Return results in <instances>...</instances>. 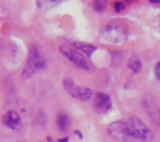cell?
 Segmentation results:
<instances>
[{"mask_svg":"<svg viewBox=\"0 0 160 142\" xmlns=\"http://www.w3.org/2000/svg\"><path fill=\"white\" fill-rule=\"evenodd\" d=\"M43 68H45V60H44L42 53L37 46L32 45L30 47L27 63H26V66L24 71H22V77L24 78H29L35 72L40 71Z\"/></svg>","mask_w":160,"mask_h":142,"instance_id":"obj_1","label":"cell"},{"mask_svg":"<svg viewBox=\"0 0 160 142\" xmlns=\"http://www.w3.org/2000/svg\"><path fill=\"white\" fill-rule=\"evenodd\" d=\"M109 134L112 138L117 140H139L133 133L129 124L124 122H114L109 126Z\"/></svg>","mask_w":160,"mask_h":142,"instance_id":"obj_2","label":"cell"},{"mask_svg":"<svg viewBox=\"0 0 160 142\" xmlns=\"http://www.w3.org/2000/svg\"><path fill=\"white\" fill-rule=\"evenodd\" d=\"M63 87L68 94H71L73 97L81 100V102L90 100L93 96V91L90 88L78 86L71 79H65L63 81Z\"/></svg>","mask_w":160,"mask_h":142,"instance_id":"obj_3","label":"cell"},{"mask_svg":"<svg viewBox=\"0 0 160 142\" xmlns=\"http://www.w3.org/2000/svg\"><path fill=\"white\" fill-rule=\"evenodd\" d=\"M129 126L131 127L133 133L136 134V136L138 137V139H142V140H153L154 135L148 126L143 123V121L138 117L133 115L129 119Z\"/></svg>","mask_w":160,"mask_h":142,"instance_id":"obj_4","label":"cell"},{"mask_svg":"<svg viewBox=\"0 0 160 142\" xmlns=\"http://www.w3.org/2000/svg\"><path fill=\"white\" fill-rule=\"evenodd\" d=\"M60 53L65 57L68 60L71 62H73L74 64H76L79 68L86 69V71H90V64L86 58L82 55H80L78 51L74 50L73 48L66 47V46H61L60 48Z\"/></svg>","mask_w":160,"mask_h":142,"instance_id":"obj_5","label":"cell"},{"mask_svg":"<svg viewBox=\"0 0 160 142\" xmlns=\"http://www.w3.org/2000/svg\"><path fill=\"white\" fill-rule=\"evenodd\" d=\"M112 108V102L109 95L105 94V93L98 92L95 95L94 104H93V109L95 112L99 113V114H105V113L109 112Z\"/></svg>","mask_w":160,"mask_h":142,"instance_id":"obj_6","label":"cell"},{"mask_svg":"<svg viewBox=\"0 0 160 142\" xmlns=\"http://www.w3.org/2000/svg\"><path fill=\"white\" fill-rule=\"evenodd\" d=\"M102 42L107 43H113V44H118L122 43L125 40V35H124L123 31L118 27H108L107 29H105L102 32L100 35Z\"/></svg>","mask_w":160,"mask_h":142,"instance_id":"obj_7","label":"cell"},{"mask_svg":"<svg viewBox=\"0 0 160 142\" xmlns=\"http://www.w3.org/2000/svg\"><path fill=\"white\" fill-rule=\"evenodd\" d=\"M2 122L7 127L11 128L13 130H20L22 127V122L19 114L13 110L4 113V115L2 117Z\"/></svg>","mask_w":160,"mask_h":142,"instance_id":"obj_8","label":"cell"},{"mask_svg":"<svg viewBox=\"0 0 160 142\" xmlns=\"http://www.w3.org/2000/svg\"><path fill=\"white\" fill-rule=\"evenodd\" d=\"M71 45H73L75 48L79 49L80 51L87 55L88 57H90L92 55L94 51L97 50V47L96 46H93V45H90V44H83V43H78V42H71Z\"/></svg>","mask_w":160,"mask_h":142,"instance_id":"obj_9","label":"cell"},{"mask_svg":"<svg viewBox=\"0 0 160 142\" xmlns=\"http://www.w3.org/2000/svg\"><path fill=\"white\" fill-rule=\"evenodd\" d=\"M128 68L135 73H139L142 69V62L137 56H132L128 60Z\"/></svg>","mask_w":160,"mask_h":142,"instance_id":"obj_10","label":"cell"},{"mask_svg":"<svg viewBox=\"0 0 160 142\" xmlns=\"http://www.w3.org/2000/svg\"><path fill=\"white\" fill-rule=\"evenodd\" d=\"M62 1H64V0H37V3L41 9H48V8L61 3Z\"/></svg>","mask_w":160,"mask_h":142,"instance_id":"obj_11","label":"cell"},{"mask_svg":"<svg viewBox=\"0 0 160 142\" xmlns=\"http://www.w3.org/2000/svg\"><path fill=\"white\" fill-rule=\"evenodd\" d=\"M57 123H58V126H59V128H60V130L62 131H65L69 127V119L66 117L65 114L59 115Z\"/></svg>","mask_w":160,"mask_h":142,"instance_id":"obj_12","label":"cell"},{"mask_svg":"<svg viewBox=\"0 0 160 142\" xmlns=\"http://www.w3.org/2000/svg\"><path fill=\"white\" fill-rule=\"evenodd\" d=\"M107 1L106 0H95V10L96 11H102L106 9Z\"/></svg>","mask_w":160,"mask_h":142,"instance_id":"obj_13","label":"cell"},{"mask_svg":"<svg viewBox=\"0 0 160 142\" xmlns=\"http://www.w3.org/2000/svg\"><path fill=\"white\" fill-rule=\"evenodd\" d=\"M124 9H125V4H124L122 1H115L114 2V10L117 12H121Z\"/></svg>","mask_w":160,"mask_h":142,"instance_id":"obj_14","label":"cell"},{"mask_svg":"<svg viewBox=\"0 0 160 142\" xmlns=\"http://www.w3.org/2000/svg\"><path fill=\"white\" fill-rule=\"evenodd\" d=\"M155 75H156L157 80H159L160 79V64L159 63L156 64V68H155Z\"/></svg>","mask_w":160,"mask_h":142,"instance_id":"obj_15","label":"cell"},{"mask_svg":"<svg viewBox=\"0 0 160 142\" xmlns=\"http://www.w3.org/2000/svg\"><path fill=\"white\" fill-rule=\"evenodd\" d=\"M149 1L152 2L153 4H159V2H160V0H149Z\"/></svg>","mask_w":160,"mask_h":142,"instance_id":"obj_16","label":"cell"},{"mask_svg":"<svg viewBox=\"0 0 160 142\" xmlns=\"http://www.w3.org/2000/svg\"><path fill=\"white\" fill-rule=\"evenodd\" d=\"M75 134H76L77 136H79L80 138H82V136H81V133H80V131H78V130H75Z\"/></svg>","mask_w":160,"mask_h":142,"instance_id":"obj_17","label":"cell"},{"mask_svg":"<svg viewBox=\"0 0 160 142\" xmlns=\"http://www.w3.org/2000/svg\"><path fill=\"white\" fill-rule=\"evenodd\" d=\"M59 141H68V137H66V138H63V139H60Z\"/></svg>","mask_w":160,"mask_h":142,"instance_id":"obj_18","label":"cell"}]
</instances>
